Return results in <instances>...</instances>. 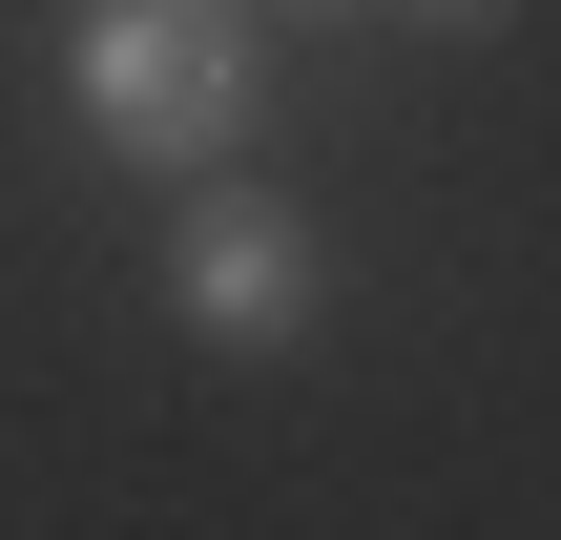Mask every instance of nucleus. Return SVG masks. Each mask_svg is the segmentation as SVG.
I'll list each match as a JSON object with an SVG mask.
<instances>
[{
  "label": "nucleus",
  "instance_id": "nucleus-1",
  "mask_svg": "<svg viewBox=\"0 0 561 540\" xmlns=\"http://www.w3.org/2000/svg\"><path fill=\"white\" fill-rule=\"evenodd\" d=\"M250 104H271V62H250V21L229 0H83V125L125 146V166H229L250 146Z\"/></svg>",
  "mask_w": 561,
  "mask_h": 540
},
{
  "label": "nucleus",
  "instance_id": "nucleus-2",
  "mask_svg": "<svg viewBox=\"0 0 561 540\" xmlns=\"http://www.w3.org/2000/svg\"><path fill=\"white\" fill-rule=\"evenodd\" d=\"M167 312L229 333V354H291V333H312V229H291L250 166H187V208H167Z\"/></svg>",
  "mask_w": 561,
  "mask_h": 540
},
{
  "label": "nucleus",
  "instance_id": "nucleus-3",
  "mask_svg": "<svg viewBox=\"0 0 561 540\" xmlns=\"http://www.w3.org/2000/svg\"><path fill=\"white\" fill-rule=\"evenodd\" d=\"M416 21H437V42H479V21H500V0H416Z\"/></svg>",
  "mask_w": 561,
  "mask_h": 540
}]
</instances>
